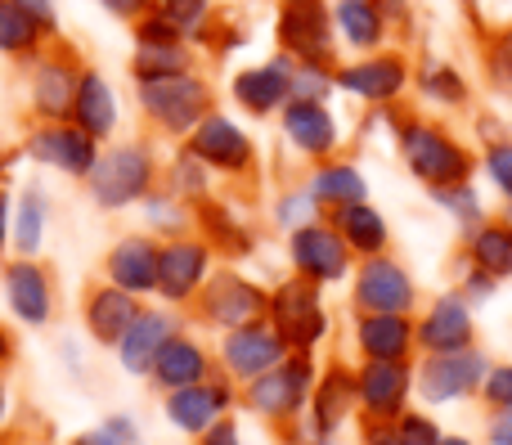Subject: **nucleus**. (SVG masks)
Returning <instances> with one entry per match:
<instances>
[{
	"instance_id": "nucleus-1",
	"label": "nucleus",
	"mask_w": 512,
	"mask_h": 445,
	"mask_svg": "<svg viewBox=\"0 0 512 445\" xmlns=\"http://www.w3.org/2000/svg\"><path fill=\"white\" fill-rule=\"evenodd\" d=\"M158 144L162 140H153L149 131L104 144V149H99L95 171H90L86 185H81L90 203H95L99 212H108V216L140 207L144 198L162 185V158H167V153H162Z\"/></svg>"
},
{
	"instance_id": "nucleus-2",
	"label": "nucleus",
	"mask_w": 512,
	"mask_h": 445,
	"mask_svg": "<svg viewBox=\"0 0 512 445\" xmlns=\"http://www.w3.org/2000/svg\"><path fill=\"white\" fill-rule=\"evenodd\" d=\"M135 108H140V122L153 140L185 144L194 135V126L216 108V86L203 68L162 81H140L135 86Z\"/></svg>"
},
{
	"instance_id": "nucleus-3",
	"label": "nucleus",
	"mask_w": 512,
	"mask_h": 445,
	"mask_svg": "<svg viewBox=\"0 0 512 445\" xmlns=\"http://www.w3.org/2000/svg\"><path fill=\"white\" fill-rule=\"evenodd\" d=\"M86 54L77 41L59 36L50 41L32 63L23 68V108L32 122H68L72 99H77L81 72H86Z\"/></svg>"
},
{
	"instance_id": "nucleus-4",
	"label": "nucleus",
	"mask_w": 512,
	"mask_h": 445,
	"mask_svg": "<svg viewBox=\"0 0 512 445\" xmlns=\"http://www.w3.org/2000/svg\"><path fill=\"white\" fill-rule=\"evenodd\" d=\"M319 383V365L306 351H288L283 365H274L270 374L252 378L239 396V410H248L252 419L270 423V428H283V423L301 419L310 410V392Z\"/></svg>"
},
{
	"instance_id": "nucleus-5",
	"label": "nucleus",
	"mask_w": 512,
	"mask_h": 445,
	"mask_svg": "<svg viewBox=\"0 0 512 445\" xmlns=\"http://www.w3.org/2000/svg\"><path fill=\"white\" fill-rule=\"evenodd\" d=\"M265 311H270V288H261L239 266H216L185 315L203 333H230L252 320H265Z\"/></svg>"
},
{
	"instance_id": "nucleus-6",
	"label": "nucleus",
	"mask_w": 512,
	"mask_h": 445,
	"mask_svg": "<svg viewBox=\"0 0 512 445\" xmlns=\"http://www.w3.org/2000/svg\"><path fill=\"white\" fill-rule=\"evenodd\" d=\"M265 320L274 324L288 351H306L315 356L319 342L328 338V306H324V288L310 284L301 275H288L270 288V311Z\"/></svg>"
},
{
	"instance_id": "nucleus-7",
	"label": "nucleus",
	"mask_w": 512,
	"mask_h": 445,
	"mask_svg": "<svg viewBox=\"0 0 512 445\" xmlns=\"http://www.w3.org/2000/svg\"><path fill=\"white\" fill-rule=\"evenodd\" d=\"M0 297H5L9 320L32 333H45L59 320V279L45 257H5Z\"/></svg>"
},
{
	"instance_id": "nucleus-8",
	"label": "nucleus",
	"mask_w": 512,
	"mask_h": 445,
	"mask_svg": "<svg viewBox=\"0 0 512 445\" xmlns=\"http://www.w3.org/2000/svg\"><path fill=\"white\" fill-rule=\"evenodd\" d=\"M185 144L212 167L216 180H230V185L256 180V167H261L256 140H252L248 126H243L239 117H230L225 108H212V113L194 126V135H189Z\"/></svg>"
},
{
	"instance_id": "nucleus-9",
	"label": "nucleus",
	"mask_w": 512,
	"mask_h": 445,
	"mask_svg": "<svg viewBox=\"0 0 512 445\" xmlns=\"http://www.w3.org/2000/svg\"><path fill=\"white\" fill-rule=\"evenodd\" d=\"M18 149H23V158L32 162V167H45L63 180L86 185V176L95 171L104 144L90 140V135L72 122H32L23 131V140H18Z\"/></svg>"
},
{
	"instance_id": "nucleus-10",
	"label": "nucleus",
	"mask_w": 512,
	"mask_h": 445,
	"mask_svg": "<svg viewBox=\"0 0 512 445\" xmlns=\"http://www.w3.org/2000/svg\"><path fill=\"white\" fill-rule=\"evenodd\" d=\"M274 41L279 54H288L292 63H319V68H337V23L333 9L324 0H288L274 14Z\"/></svg>"
},
{
	"instance_id": "nucleus-11",
	"label": "nucleus",
	"mask_w": 512,
	"mask_h": 445,
	"mask_svg": "<svg viewBox=\"0 0 512 445\" xmlns=\"http://www.w3.org/2000/svg\"><path fill=\"white\" fill-rule=\"evenodd\" d=\"M239 396H243V387L216 369L207 383H194V387H180V392L158 396V405H162V419H167L171 432L198 441L207 428H216L221 419H230V414L239 410Z\"/></svg>"
},
{
	"instance_id": "nucleus-12",
	"label": "nucleus",
	"mask_w": 512,
	"mask_h": 445,
	"mask_svg": "<svg viewBox=\"0 0 512 445\" xmlns=\"http://www.w3.org/2000/svg\"><path fill=\"white\" fill-rule=\"evenodd\" d=\"M221 266V257L212 252V243L203 234H180V239H162L158 252V302L189 311L194 297L203 293V284L212 279V270Z\"/></svg>"
},
{
	"instance_id": "nucleus-13",
	"label": "nucleus",
	"mask_w": 512,
	"mask_h": 445,
	"mask_svg": "<svg viewBox=\"0 0 512 445\" xmlns=\"http://www.w3.org/2000/svg\"><path fill=\"white\" fill-rule=\"evenodd\" d=\"M216 369L225 378H234L239 387H248L252 378L270 374L274 365L288 360V342L274 333L270 320H252L243 329H230V333H216Z\"/></svg>"
},
{
	"instance_id": "nucleus-14",
	"label": "nucleus",
	"mask_w": 512,
	"mask_h": 445,
	"mask_svg": "<svg viewBox=\"0 0 512 445\" xmlns=\"http://www.w3.org/2000/svg\"><path fill=\"white\" fill-rule=\"evenodd\" d=\"M400 153H405L409 171H414L423 185H432V189L463 185V180L472 176V158L450 140V135L436 131V126L405 122L400 126Z\"/></svg>"
},
{
	"instance_id": "nucleus-15",
	"label": "nucleus",
	"mask_w": 512,
	"mask_h": 445,
	"mask_svg": "<svg viewBox=\"0 0 512 445\" xmlns=\"http://www.w3.org/2000/svg\"><path fill=\"white\" fill-rule=\"evenodd\" d=\"M158 252L162 239H153L149 230H126L99 257V279L117 284L122 293L140 297V302H158Z\"/></svg>"
},
{
	"instance_id": "nucleus-16",
	"label": "nucleus",
	"mask_w": 512,
	"mask_h": 445,
	"mask_svg": "<svg viewBox=\"0 0 512 445\" xmlns=\"http://www.w3.org/2000/svg\"><path fill=\"white\" fill-rule=\"evenodd\" d=\"M351 257L355 252L346 248V239L333 230L328 221H310L297 225L288 234V261H292V275L310 279V284L328 288V284H342L351 275Z\"/></svg>"
},
{
	"instance_id": "nucleus-17",
	"label": "nucleus",
	"mask_w": 512,
	"mask_h": 445,
	"mask_svg": "<svg viewBox=\"0 0 512 445\" xmlns=\"http://www.w3.org/2000/svg\"><path fill=\"white\" fill-rule=\"evenodd\" d=\"M180 329H189V315L176 311V306H162V302H144V311L135 315V324L126 329V338L113 347L117 356V369H122L126 378H149L153 360H158V351L167 347L171 338H176Z\"/></svg>"
},
{
	"instance_id": "nucleus-18",
	"label": "nucleus",
	"mask_w": 512,
	"mask_h": 445,
	"mask_svg": "<svg viewBox=\"0 0 512 445\" xmlns=\"http://www.w3.org/2000/svg\"><path fill=\"white\" fill-rule=\"evenodd\" d=\"M140 311H144L140 297L122 293V288L108 284V279H90V284L81 288V302H77L81 329H86V338L95 342L99 351H113L117 342L126 338V329L135 324Z\"/></svg>"
},
{
	"instance_id": "nucleus-19",
	"label": "nucleus",
	"mask_w": 512,
	"mask_h": 445,
	"mask_svg": "<svg viewBox=\"0 0 512 445\" xmlns=\"http://www.w3.org/2000/svg\"><path fill=\"white\" fill-rule=\"evenodd\" d=\"M351 302L360 306V315H409L414 311V279L387 252L382 257H364L355 266Z\"/></svg>"
},
{
	"instance_id": "nucleus-20",
	"label": "nucleus",
	"mask_w": 512,
	"mask_h": 445,
	"mask_svg": "<svg viewBox=\"0 0 512 445\" xmlns=\"http://www.w3.org/2000/svg\"><path fill=\"white\" fill-rule=\"evenodd\" d=\"M212 374H216V351L207 347L203 333L189 324V329H180L176 338L158 351V360H153V369H149L144 383H149L158 396H167V392H180V387L207 383Z\"/></svg>"
},
{
	"instance_id": "nucleus-21",
	"label": "nucleus",
	"mask_w": 512,
	"mask_h": 445,
	"mask_svg": "<svg viewBox=\"0 0 512 445\" xmlns=\"http://www.w3.org/2000/svg\"><path fill=\"white\" fill-rule=\"evenodd\" d=\"M292 68H297V63H292L288 54H274V59H265V63L239 68L230 77L234 108L248 117H279L283 104L292 99Z\"/></svg>"
},
{
	"instance_id": "nucleus-22",
	"label": "nucleus",
	"mask_w": 512,
	"mask_h": 445,
	"mask_svg": "<svg viewBox=\"0 0 512 445\" xmlns=\"http://www.w3.org/2000/svg\"><path fill=\"white\" fill-rule=\"evenodd\" d=\"M279 131L310 162H328L342 144V126H337L333 108L319 104V99H288L279 113Z\"/></svg>"
},
{
	"instance_id": "nucleus-23",
	"label": "nucleus",
	"mask_w": 512,
	"mask_h": 445,
	"mask_svg": "<svg viewBox=\"0 0 512 445\" xmlns=\"http://www.w3.org/2000/svg\"><path fill=\"white\" fill-rule=\"evenodd\" d=\"M68 122L81 126V131H86L90 140H99V144H113L117 140V131H122V95H117V86L108 81L104 68L86 63Z\"/></svg>"
},
{
	"instance_id": "nucleus-24",
	"label": "nucleus",
	"mask_w": 512,
	"mask_h": 445,
	"mask_svg": "<svg viewBox=\"0 0 512 445\" xmlns=\"http://www.w3.org/2000/svg\"><path fill=\"white\" fill-rule=\"evenodd\" d=\"M194 234H203V239L212 243V252L225 266H234V261L256 252V230L243 221V212L225 194H212L194 207Z\"/></svg>"
},
{
	"instance_id": "nucleus-25",
	"label": "nucleus",
	"mask_w": 512,
	"mask_h": 445,
	"mask_svg": "<svg viewBox=\"0 0 512 445\" xmlns=\"http://www.w3.org/2000/svg\"><path fill=\"white\" fill-rule=\"evenodd\" d=\"M486 378V356L481 351H445V356H427L418 369V392L432 405L463 401L472 396Z\"/></svg>"
},
{
	"instance_id": "nucleus-26",
	"label": "nucleus",
	"mask_w": 512,
	"mask_h": 445,
	"mask_svg": "<svg viewBox=\"0 0 512 445\" xmlns=\"http://www.w3.org/2000/svg\"><path fill=\"white\" fill-rule=\"evenodd\" d=\"M409 374L405 360H364L355 369V392H360L364 419H400L409 401Z\"/></svg>"
},
{
	"instance_id": "nucleus-27",
	"label": "nucleus",
	"mask_w": 512,
	"mask_h": 445,
	"mask_svg": "<svg viewBox=\"0 0 512 445\" xmlns=\"http://www.w3.org/2000/svg\"><path fill=\"white\" fill-rule=\"evenodd\" d=\"M333 77H337V90L364 99V104H391V99L405 90L409 68L400 54H369V59L342 63Z\"/></svg>"
},
{
	"instance_id": "nucleus-28",
	"label": "nucleus",
	"mask_w": 512,
	"mask_h": 445,
	"mask_svg": "<svg viewBox=\"0 0 512 445\" xmlns=\"http://www.w3.org/2000/svg\"><path fill=\"white\" fill-rule=\"evenodd\" d=\"M351 410H360V392H355V369H346L342 360H333L328 369H319V383L310 392V428L324 432V437H337Z\"/></svg>"
},
{
	"instance_id": "nucleus-29",
	"label": "nucleus",
	"mask_w": 512,
	"mask_h": 445,
	"mask_svg": "<svg viewBox=\"0 0 512 445\" xmlns=\"http://www.w3.org/2000/svg\"><path fill=\"white\" fill-rule=\"evenodd\" d=\"M50 194L41 180H27L14 194V230H9V257H41L50 239Z\"/></svg>"
},
{
	"instance_id": "nucleus-30",
	"label": "nucleus",
	"mask_w": 512,
	"mask_h": 445,
	"mask_svg": "<svg viewBox=\"0 0 512 445\" xmlns=\"http://www.w3.org/2000/svg\"><path fill=\"white\" fill-rule=\"evenodd\" d=\"M324 221L342 234L346 248H351L355 257H382V252H387V243H391L387 216H382L369 198H364V203L333 207V212H324Z\"/></svg>"
},
{
	"instance_id": "nucleus-31",
	"label": "nucleus",
	"mask_w": 512,
	"mask_h": 445,
	"mask_svg": "<svg viewBox=\"0 0 512 445\" xmlns=\"http://www.w3.org/2000/svg\"><path fill=\"white\" fill-rule=\"evenodd\" d=\"M418 329L409 315H360L355 320V347L364 360H409Z\"/></svg>"
},
{
	"instance_id": "nucleus-32",
	"label": "nucleus",
	"mask_w": 512,
	"mask_h": 445,
	"mask_svg": "<svg viewBox=\"0 0 512 445\" xmlns=\"http://www.w3.org/2000/svg\"><path fill=\"white\" fill-rule=\"evenodd\" d=\"M162 189L176 194L180 203L198 207L203 198L216 194V176H212V167L189 149V144H171L167 158H162Z\"/></svg>"
},
{
	"instance_id": "nucleus-33",
	"label": "nucleus",
	"mask_w": 512,
	"mask_h": 445,
	"mask_svg": "<svg viewBox=\"0 0 512 445\" xmlns=\"http://www.w3.org/2000/svg\"><path fill=\"white\" fill-rule=\"evenodd\" d=\"M468 342H472V320L459 297H441V302L427 311V320L418 324V347H427L432 356L468 351Z\"/></svg>"
},
{
	"instance_id": "nucleus-34",
	"label": "nucleus",
	"mask_w": 512,
	"mask_h": 445,
	"mask_svg": "<svg viewBox=\"0 0 512 445\" xmlns=\"http://www.w3.org/2000/svg\"><path fill=\"white\" fill-rule=\"evenodd\" d=\"M306 189H310V198L319 203V212H333V207L364 203V198H369V185H364L360 167H351V162H333V158L315 162Z\"/></svg>"
},
{
	"instance_id": "nucleus-35",
	"label": "nucleus",
	"mask_w": 512,
	"mask_h": 445,
	"mask_svg": "<svg viewBox=\"0 0 512 445\" xmlns=\"http://www.w3.org/2000/svg\"><path fill=\"white\" fill-rule=\"evenodd\" d=\"M45 45H50L45 27L36 23V18H27L14 0H0V59L27 68V63H32Z\"/></svg>"
},
{
	"instance_id": "nucleus-36",
	"label": "nucleus",
	"mask_w": 512,
	"mask_h": 445,
	"mask_svg": "<svg viewBox=\"0 0 512 445\" xmlns=\"http://www.w3.org/2000/svg\"><path fill=\"white\" fill-rule=\"evenodd\" d=\"M126 72H131V86H140V81L180 77V72H198V50L189 41H180V45H135Z\"/></svg>"
},
{
	"instance_id": "nucleus-37",
	"label": "nucleus",
	"mask_w": 512,
	"mask_h": 445,
	"mask_svg": "<svg viewBox=\"0 0 512 445\" xmlns=\"http://www.w3.org/2000/svg\"><path fill=\"white\" fill-rule=\"evenodd\" d=\"M333 23L351 50H378L382 36H387V18H382L378 0H337Z\"/></svg>"
},
{
	"instance_id": "nucleus-38",
	"label": "nucleus",
	"mask_w": 512,
	"mask_h": 445,
	"mask_svg": "<svg viewBox=\"0 0 512 445\" xmlns=\"http://www.w3.org/2000/svg\"><path fill=\"white\" fill-rule=\"evenodd\" d=\"M140 230H149L153 239H180V234H194V207L180 203L167 189H153L140 203Z\"/></svg>"
},
{
	"instance_id": "nucleus-39",
	"label": "nucleus",
	"mask_w": 512,
	"mask_h": 445,
	"mask_svg": "<svg viewBox=\"0 0 512 445\" xmlns=\"http://www.w3.org/2000/svg\"><path fill=\"white\" fill-rule=\"evenodd\" d=\"M68 445H144V432L135 414L117 410V414H104L99 423H90V428L72 432Z\"/></svg>"
},
{
	"instance_id": "nucleus-40",
	"label": "nucleus",
	"mask_w": 512,
	"mask_h": 445,
	"mask_svg": "<svg viewBox=\"0 0 512 445\" xmlns=\"http://www.w3.org/2000/svg\"><path fill=\"white\" fill-rule=\"evenodd\" d=\"M472 257L486 275H512V225H481L472 234Z\"/></svg>"
},
{
	"instance_id": "nucleus-41",
	"label": "nucleus",
	"mask_w": 512,
	"mask_h": 445,
	"mask_svg": "<svg viewBox=\"0 0 512 445\" xmlns=\"http://www.w3.org/2000/svg\"><path fill=\"white\" fill-rule=\"evenodd\" d=\"M158 9L180 27V36H185L194 50L203 45L207 27H212V18H216V0H158Z\"/></svg>"
},
{
	"instance_id": "nucleus-42",
	"label": "nucleus",
	"mask_w": 512,
	"mask_h": 445,
	"mask_svg": "<svg viewBox=\"0 0 512 445\" xmlns=\"http://www.w3.org/2000/svg\"><path fill=\"white\" fill-rule=\"evenodd\" d=\"M319 221V203L310 198V189H283L279 198H274V225H279L283 234H292L297 225H310Z\"/></svg>"
},
{
	"instance_id": "nucleus-43",
	"label": "nucleus",
	"mask_w": 512,
	"mask_h": 445,
	"mask_svg": "<svg viewBox=\"0 0 512 445\" xmlns=\"http://www.w3.org/2000/svg\"><path fill=\"white\" fill-rule=\"evenodd\" d=\"M337 68H319V63H297L292 68V99H319L328 104V95L337 90Z\"/></svg>"
},
{
	"instance_id": "nucleus-44",
	"label": "nucleus",
	"mask_w": 512,
	"mask_h": 445,
	"mask_svg": "<svg viewBox=\"0 0 512 445\" xmlns=\"http://www.w3.org/2000/svg\"><path fill=\"white\" fill-rule=\"evenodd\" d=\"M131 41L135 45H180L185 36H180V27L171 23L162 9H153V14H144L140 23H131Z\"/></svg>"
},
{
	"instance_id": "nucleus-45",
	"label": "nucleus",
	"mask_w": 512,
	"mask_h": 445,
	"mask_svg": "<svg viewBox=\"0 0 512 445\" xmlns=\"http://www.w3.org/2000/svg\"><path fill=\"white\" fill-rule=\"evenodd\" d=\"M423 90L432 99H445V104H463V95H468V86H463L459 72L441 68V63H432V68L423 72Z\"/></svg>"
},
{
	"instance_id": "nucleus-46",
	"label": "nucleus",
	"mask_w": 512,
	"mask_h": 445,
	"mask_svg": "<svg viewBox=\"0 0 512 445\" xmlns=\"http://www.w3.org/2000/svg\"><path fill=\"white\" fill-rule=\"evenodd\" d=\"M445 437L436 432L432 419H423V414H400L396 419V445H441Z\"/></svg>"
},
{
	"instance_id": "nucleus-47",
	"label": "nucleus",
	"mask_w": 512,
	"mask_h": 445,
	"mask_svg": "<svg viewBox=\"0 0 512 445\" xmlns=\"http://www.w3.org/2000/svg\"><path fill=\"white\" fill-rule=\"evenodd\" d=\"M18 9H23L27 18H36V23L45 27V36H50V41H59L63 36V18H59V5H54V0H14Z\"/></svg>"
},
{
	"instance_id": "nucleus-48",
	"label": "nucleus",
	"mask_w": 512,
	"mask_h": 445,
	"mask_svg": "<svg viewBox=\"0 0 512 445\" xmlns=\"http://www.w3.org/2000/svg\"><path fill=\"white\" fill-rule=\"evenodd\" d=\"M99 9H104L108 18H117L122 27H131V23H140L144 14H153L158 0H99Z\"/></svg>"
},
{
	"instance_id": "nucleus-49",
	"label": "nucleus",
	"mask_w": 512,
	"mask_h": 445,
	"mask_svg": "<svg viewBox=\"0 0 512 445\" xmlns=\"http://www.w3.org/2000/svg\"><path fill=\"white\" fill-rule=\"evenodd\" d=\"M486 167H490V176H495V185L512 198V144H499V149H490Z\"/></svg>"
},
{
	"instance_id": "nucleus-50",
	"label": "nucleus",
	"mask_w": 512,
	"mask_h": 445,
	"mask_svg": "<svg viewBox=\"0 0 512 445\" xmlns=\"http://www.w3.org/2000/svg\"><path fill=\"white\" fill-rule=\"evenodd\" d=\"M486 401L490 405H512V365H504V369H495V374L486 378Z\"/></svg>"
},
{
	"instance_id": "nucleus-51",
	"label": "nucleus",
	"mask_w": 512,
	"mask_h": 445,
	"mask_svg": "<svg viewBox=\"0 0 512 445\" xmlns=\"http://www.w3.org/2000/svg\"><path fill=\"white\" fill-rule=\"evenodd\" d=\"M194 445H243L239 419H234V414H230V419H221V423H216V428H207V432H203V437H198Z\"/></svg>"
},
{
	"instance_id": "nucleus-52",
	"label": "nucleus",
	"mask_w": 512,
	"mask_h": 445,
	"mask_svg": "<svg viewBox=\"0 0 512 445\" xmlns=\"http://www.w3.org/2000/svg\"><path fill=\"white\" fill-rule=\"evenodd\" d=\"M360 445H396V419H364Z\"/></svg>"
},
{
	"instance_id": "nucleus-53",
	"label": "nucleus",
	"mask_w": 512,
	"mask_h": 445,
	"mask_svg": "<svg viewBox=\"0 0 512 445\" xmlns=\"http://www.w3.org/2000/svg\"><path fill=\"white\" fill-rule=\"evenodd\" d=\"M18 356H23V347H18V329L9 320H0V374H9V369L18 365Z\"/></svg>"
},
{
	"instance_id": "nucleus-54",
	"label": "nucleus",
	"mask_w": 512,
	"mask_h": 445,
	"mask_svg": "<svg viewBox=\"0 0 512 445\" xmlns=\"http://www.w3.org/2000/svg\"><path fill=\"white\" fill-rule=\"evenodd\" d=\"M490 72H495L499 86H512V32L495 45V54H490Z\"/></svg>"
},
{
	"instance_id": "nucleus-55",
	"label": "nucleus",
	"mask_w": 512,
	"mask_h": 445,
	"mask_svg": "<svg viewBox=\"0 0 512 445\" xmlns=\"http://www.w3.org/2000/svg\"><path fill=\"white\" fill-rule=\"evenodd\" d=\"M436 203L441 207H454L459 216H477V203H472V194L463 185H450V189H436Z\"/></svg>"
},
{
	"instance_id": "nucleus-56",
	"label": "nucleus",
	"mask_w": 512,
	"mask_h": 445,
	"mask_svg": "<svg viewBox=\"0 0 512 445\" xmlns=\"http://www.w3.org/2000/svg\"><path fill=\"white\" fill-rule=\"evenodd\" d=\"M9 230H14V194L9 185H0V261L9 257Z\"/></svg>"
},
{
	"instance_id": "nucleus-57",
	"label": "nucleus",
	"mask_w": 512,
	"mask_h": 445,
	"mask_svg": "<svg viewBox=\"0 0 512 445\" xmlns=\"http://www.w3.org/2000/svg\"><path fill=\"white\" fill-rule=\"evenodd\" d=\"M9 423H14V392H9V374H0V445L9 437Z\"/></svg>"
},
{
	"instance_id": "nucleus-58",
	"label": "nucleus",
	"mask_w": 512,
	"mask_h": 445,
	"mask_svg": "<svg viewBox=\"0 0 512 445\" xmlns=\"http://www.w3.org/2000/svg\"><path fill=\"white\" fill-rule=\"evenodd\" d=\"M490 441H495V445H512V405L495 419V432H490Z\"/></svg>"
},
{
	"instance_id": "nucleus-59",
	"label": "nucleus",
	"mask_w": 512,
	"mask_h": 445,
	"mask_svg": "<svg viewBox=\"0 0 512 445\" xmlns=\"http://www.w3.org/2000/svg\"><path fill=\"white\" fill-rule=\"evenodd\" d=\"M63 365H72V374H81V356H77L72 342H63Z\"/></svg>"
},
{
	"instance_id": "nucleus-60",
	"label": "nucleus",
	"mask_w": 512,
	"mask_h": 445,
	"mask_svg": "<svg viewBox=\"0 0 512 445\" xmlns=\"http://www.w3.org/2000/svg\"><path fill=\"white\" fill-rule=\"evenodd\" d=\"M441 445H468V441H463V437H445Z\"/></svg>"
},
{
	"instance_id": "nucleus-61",
	"label": "nucleus",
	"mask_w": 512,
	"mask_h": 445,
	"mask_svg": "<svg viewBox=\"0 0 512 445\" xmlns=\"http://www.w3.org/2000/svg\"><path fill=\"white\" fill-rule=\"evenodd\" d=\"M274 5H288V0H274Z\"/></svg>"
},
{
	"instance_id": "nucleus-62",
	"label": "nucleus",
	"mask_w": 512,
	"mask_h": 445,
	"mask_svg": "<svg viewBox=\"0 0 512 445\" xmlns=\"http://www.w3.org/2000/svg\"><path fill=\"white\" fill-rule=\"evenodd\" d=\"M0 270H5V261H0Z\"/></svg>"
}]
</instances>
